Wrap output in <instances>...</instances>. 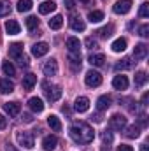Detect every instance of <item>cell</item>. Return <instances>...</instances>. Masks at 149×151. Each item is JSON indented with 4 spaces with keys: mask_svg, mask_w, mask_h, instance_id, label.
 Returning a JSON list of instances; mask_svg holds the SVG:
<instances>
[{
    "mask_svg": "<svg viewBox=\"0 0 149 151\" xmlns=\"http://www.w3.org/2000/svg\"><path fill=\"white\" fill-rule=\"evenodd\" d=\"M69 134H70L72 141L77 142V144H90V142H93V139H95L93 128H91L88 123H84V121H75L74 125L70 127Z\"/></svg>",
    "mask_w": 149,
    "mask_h": 151,
    "instance_id": "1",
    "label": "cell"
},
{
    "mask_svg": "<svg viewBox=\"0 0 149 151\" xmlns=\"http://www.w3.org/2000/svg\"><path fill=\"white\" fill-rule=\"evenodd\" d=\"M42 88H44V95H46L47 100H51V102L60 100V97H62V88L60 86H49L47 83H44Z\"/></svg>",
    "mask_w": 149,
    "mask_h": 151,
    "instance_id": "2",
    "label": "cell"
},
{
    "mask_svg": "<svg viewBox=\"0 0 149 151\" xmlns=\"http://www.w3.org/2000/svg\"><path fill=\"white\" fill-rule=\"evenodd\" d=\"M16 139H18L19 146H23L27 150H32L34 148V134L32 132H18Z\"/></svg>",
    "mask_w": 149,
    "mask_h": 151,
    "instance_id": "3",
    "label": "cell"
},
{
    "mask_svg": "<svg viewBox=\"0 0 149 151\" xmlns=\"http://www.w3.org/2000/svg\"><path fill=\"white\" fill-rule=\"evenodd\" d=\"M84 83L90 88H97V86L102 84V74L97 72V70H90V72H86V76H84Z\"/></svg>",
    "mask_w": 149,
    "mask_h": 151,
    "instance_id": "4",
    "label": "cell"
},
{
    "mask_svg": "<svg viewBox=\"0 0 149 151\" xmlns=\"http://www.w3.org/2000/svg\"><path fill=\"white\" fill-rule=\"evenodd\" d=\"M109 127H111L112 130H123L126 127V118L123 114H114L109 119Z\"/></svg>",
    "mask_w": 149,
    "mask_h": 151,
    "instance_id": "5",
    "label": "cell"
},
{
    "mask_svg": "<svg viewBox=\"0 0 149 151\" xmlns=\"http://www.w3.org/2000/svg\"><path fill=\"white\" fill-rule=\"evenodd\" d=\"M112 9H114L116 14H126L132 9V0H117Z\"/></svg>",
    "mask_w": 149,
    "mask_h": 151,
    "instance_id": "6",
    "label": "cell"
},
{
    "mask_svg": "<svg viewBox=\"0 0 149 151\" xmlns=\"http://www.w3.org/2000/svg\"><path fill=\"white\" fill-rule=\"evenodd\" d=\"M47 51H49V44H47V42H37V44L32 46V55L37 56V58L47 55Z\"/></svg>",
    "mask_w": 149,
    "mask_h": 151,
    "instance_id": "7",
    "label": "cell"
},
{
    "mask_svg": "<svg viewBox=\"0 0 149 151\" xmlns=\"http://www.w3.org/2000/svg\"><path fill=\"white\" fill-rule=\"evenodd\" d=\"M74 109L77 113H86L88 109H90V100H88V97H77L74 102Z\"/></svg>",
    "mask_w": 149,
    "mask_h": 151,
    "instance_id": "8",
    "label": "cell"
},
{
    "mask_svg": "<svg viewBox=\"0 0 149 151\" xmlns=\"http://www.w3.org/2000/svg\"><path fill=\"white\" fill-rule=\"evenodd\" d=\"M42 70H44V74L46 76H56V72H58V62H56L54 58L47 60V62L44 63Z\"/></svg>",
    "mask_w": 149,
    "mask_h": 151,
    "instance_id": "9",
    "label": "cell"
},
{
    "mask_svg": "<svg viewBox=\"0 0 149 151\" xmlns=\"http://www.w3.org/2000/svg\"><path fill=\"white\" fill-rule=\"evenodd\" d=\"M112 86L116 88V90H119V91H123V90H126L128 88V77L126 76H116L114 79H112Z\"/></svg>",
    "mask_w": 149,
    "mask_h": 151,
    "instance_id": "10",
    "label": "cell"
},
{
    "mask_svg": "<svg viewBox=\"0 0 149 151\" xmlns=\"http://www.w3.org/2000/svg\"><path fill=\"white\" fill-rule=\"evenodd\" d=\"M4 111L9 114V116L14 118V116H18V114L21 113V106L18 102H5L4 104Z\"/></svg>",
    "mask_w": 149,
    "mask_h": 151,
    "instance_id": "11",
    "label": "cell"
},
{
    "mask_svg": "<svg viewBox=\"0 0 149 151\" xmlns=\"http://www.w3.org/2000/svg\"><path fill=\"white\" fill-rule=\"evenodd\" d=\"M19 23L18 21H14V19H7L5 21V32L9 34V35H18L19 34Z\"/></svg>",
    "mask_w": 149,
    "mask_h": 151,
    "instance_id": "12",
    "label": "cell"
},
{
    "mask_svg": "<svg viewBox=\"0 0 149 151\" xmlns=\"http://www.w3.org/2000/svg\"><path fill=\"white\" fill-rule=\"evenodd\" d=\"M21 55H23V44L14 42V44H11V46H9V56H11V58L18 60Z\"/></svg>",
    "mask_w": 149,
    "mask_h": 151,
    "instance_id": "13",
    "label": "cell"
},
{
    "mask_svg": "<svg viewBox=\"0 0 149 151\" xmlns=\"http://www.w3.org/2000/svg\"><path fill=\"white\" fill-rule=\"evenodd\" d=\"M56 144H58V139H56L54 135H46L44 141H42V148L46 151H53L56 148Z\"/></svg>",
    "mask_w": 149,
    "mask_h": 151,
    "instance_id": "14",
    "label": "cell"
},
{
    "mask_svg": "<svg viewBox=\"0 0 149 151\" xmlns=\"http://www.w3.org/2000/svg\"><path fill=\"white\" fill-rule=\"evenodd\" d=\"M67 49L69 53H77L79 55V49H81V42L77 37H69L67 39Z\"/></svg>",
    "mask_w": 149,
    "mask_h": 151,
    "instance_id": "15",
    "label": "cell"
},
{
    "mask_svg": "<svg viewBox=\"0 0 149 151\" xmlns=\"http://www.w3.org/2000/svg\"><path fill=\"white\" fill-rule=\"evenodd\" d=\"M28 107H30L34 113H42V111H44V104H42V100L37 99V97H32V99L28 100Z\"/></svg>",
    "mask_w": 149,
    "mask_h": 151,
    "instance_id": "16",
    "label": "cell"
},
{
    "mask_svg": "<svg viewBox=\"0 0 149 151\" xmlns=\"http://www.w3.org/2000/svg\"><path fill=\"white\" fill-rule=\"evenodd\" d=\"M35 83H37V76L35 74H27L23 77V88H25V91L32 90V88L35 86Z\"/></svg>",
    "mask_w": 149,
    "mask_h": 151,
    "instance_id": "17",
    "label": "cell"
},
{
    "mask_svg": "<svg viewBox=\"0 0 149 151\" xmlns=\"http://www.w3.org/2000/svg\"><path fill=\"white\" fill-rule=\"evenodd\" d=\"M146 55H148V46L146 44H137L135 49H133V58L142 60V58H146Z\"/></svg>",
    "mask_w": 149,
    "mask_h": 151,
    "instance_id": "18",
    "label": "cell"
},
{
    "mask_svg": "<svg viewBox=\"0 0 149 151\" xmlns=\"http://www.w3.org/2000/svg\"><path fill=\"white\" fill-rule=\"evenodd\" d=\"M111 107V97L109 95H102L98 100H97V109L98 111H107Z\"/></svg>",
    "mask_w": 149,
    "mask_h": 151,
    "instance_id": "19",
    "label": "cell"
},
{
    "mask_svg": "<svg viewBox=\"0 0 149 151\" xmlns=\"http://www.w3.org/2000/svg\"><path fill=\"white\" fill-rule=\"evenodd\" d=\"M14 91V83L9 79H0V93H12Z\"/></svg>",
    "mask_w": 149,
    "mask_h": 151,
    "instance_id": "20",
    "label": "cell"
},
{
    "mask_svg": "<svg viewBox=\"0 0 149 151\" xmlns=\"http://www.w3.org/2000/svg\"><path fill=\"white\" fill-rule=\"evenodd\" d=\"M47 125H49L54 132H60V130H62V121H60V118L54 116V114L47 116Z\"/></svg>",
    "mask_w": 149,
    "mask_h": 151,
    "instance_id": "21",
    "label": "cell"
},
{
    "mask_svg": "<svg viewBox=\"0 0 149 151\" xmlns=\"http://www.w3.org/2000/svg\"><path fill=\"white\" fill-rule=\"evenodd\" d=\"M70 27H72V30H75V32H82V30L86 28L84 21H82L79 16H72V19H70Z\"/></svg>",
    "mask_w": 149,
    "mask_h": 151,
    "instance_id": "22",
    "label": "cell"
},
{
    "mask_svg": "<svg viewBox=\"0 0 149 151\" xmlns=\"http://www.w3.org/2000/svg\"><path fill=\"white\" fill-rule=\"evenodd\" d=\"M111 47H112L114 53H121V51H125V49H126V39H123V37L116 39V40L112 42Z\"/></svg>",
    "mask_w": 149,
    "mask_h": 151,
    "instance_id": "23",
    "label": "cell"
},
{
    "mask_svg": "<svg viewBox=\"0 0 149 151\" xmlns=\"http://www.w3.org/2000/svg\"><path fill=\"white\" fill-rule=\"evenodd\" d=\"M56 9V4L51 0V2H44V4H40L39 5V12L40 14H49V12H53Z\"/></svg>",
    "mask_w": 149,
    "mask_h": 151,
    "instance_id": "24",
    "label": "cell"
},
{
    "mask_svg": "<svg viewBox=\"0 0 149 151\" xmlns=\"http://www.w3.org/2000/svg\"><path fill=\"white\" fill-rule=\"evenodd\" d=\"M88 62H90L93 67H102V65L105 63V56L100 55V53H98V55H91V56L88 58Z\"/></svg>",
    "mask_w": 149,
    "mask_h": 151,
    "instance_id": "25",
    "label": "cell"
},
{
    "mask_svg": "<svg viewBox=\"0 0 149 151\" xmlns=\"http://www.w3.org/2000/svg\"><path fill=\"white\" fill-rule=\"evenodd\" d=\"M125 135H126L128 139H137V137L140 135V127H139V125H130V127L126 128Z\"/></svg>",
    "mask_w": 149,
    "mask_h": 151,
    "instance_id": "26",
    "label": "cell"
},
{
    "mask_svg": "<svg viewBox=\"0 0 149 151\" xmlns=\"http://www.w3.org/2000/svg\"><path fill=\"white\" fill-rule=\"evenodd\" d=\"M69 62H70L72 70H79V69H81V55L70 53V55H69Z\"/></svg>",
    "mask_w": 149,
    "mask_h": 151,
    "instance_id": "27",
    "label": "cell"
},
{
    "mask_svg": "<svg viewBox=\"0 0 149 151\" xmlns=\"http://www.w3.org/2000/svg\"><path fill=\"white\" fill-rule=\"evenodd\" d=\"M62 25H63V16H60V14H56L54 18L49 19V28L51 30H60Z\"/></svg>",
    "mask_w": 149,
    "mask_h": 151,
    "instance_id": "28",
    "label": "cell"
},
{
    "mask_svg": "<svg viewBox=\"0 0 149 151\" xmlns=\"http://www.w3.org/2000/svg\"><path fill=\"white\" fill-rule=\"evenodd\" d=\"M25 23H27V28H28L30 32H34V30L39 28V19L35 16H28V18L25 19Z\"/></svg>",
    "mask_w": 149,
    "mask_h": 151,
    "instance_id": "29",
    "label": "cell"
},
{
    "mask_svg": "<svg viewBox=\"0 0 149 151\" xmlns=\"http://www.w3.org/2000/svg\"><path fill=\"white\" fill-rule=\"evenodd\" d=\"M88 19H90L91 23H100V21L104 19V12H102V11H91V12L88 14Z\"/></svg>",
    "mask_w": 149,
    "mask_h": 151,
    "instance_id": "30",
    "label": "cell"
},
{
    "mask_svg": "<svg viewBox=\"0 0 149 151\" xmlns=\"http://www.w3.org/2000/svg\"><path fill=\"white\" fill-rule=\"evenodd\" d=\"M133 62L130 58H123L119 63H116V70H126V69H132Z\"/></svg>",
    "mask_w": 149,
    "mask_h": 151,
    "instance_id": "31",
    "label": "cell"
},
{
    "mask_svg": "<svg viewBox=\"0 0 149 151\" xmlns=\"http://www.w3.org/2000/svg\"><path fill=\"white\" fill-rule=\"evenodd\" d=\"M146 81H148V74H146V72H142V70H140V72H137V74H135V86H137V88L144 86V84H146Z\"/></svg>",
    "mask_w": 149,
    "mask_h": 151,
    "instance_id": "32",
    "label": "cell"
},
{
    "mask_svg": "<svg viewBox=\"0 0 149 151\" xmlns=\"http://www.w3.org/2000/svg\"><path fill=\"white\" fill-rule=\"evenodd\" d=\"M32 9V0H19L18 2V11L19 12H28Z\"/></svg>",
    "mask_w": 149,
    "mask_h": 151,
    "instance_id": "33",
    "label": "cell"
},
{
    "mask_svg": "<svg viewBox=\"0 0 149 151\" xmlns=\"http://www.w3.org/2000/svg\"><path fill=\"white\" fill-rule=\"evenodd\" d=\"M11 2L9 0H0V16H7L11 12Z\"/></svg>",
    "mask_w": 149,
    "mask_h": 151,
    "instance_id": "34",
    "label": "cell"
},
{
    "mask_svg": "<svg viewBox=\"0 0 149 151\" xmlns=\"http://www.w3.org/2000/svg\"><path fill=\"white\" fill-rule=\"evenodd\" d=\"M112 32H114V27H112V25H109V27H104V28H100L97 34H98L102 39H107V37H111V35H112Z\"/></svg>",
    "mask_w": 149,
    "mask_h": 151,
    "instance_id": "35",
    "label": "cell"
},
{
    "mask_svg": "<svg viewBox=\"0 0 149 151\" xmlns=\"http://www.w3.org/2000/svg\"><path fill=\"white\" fill-rule=\"evenodd\" d=\"M2 69H4V72H5L7 76H14L16 74V69H14V65H12L11 62H4Z\"/></svg>",
    "mask_w": 149,
    "mask_h": 151,
    "instance_id": "36",
    "label": "cell"
},
{
    "mask_svg": "<svg viewBox=\"0 0 149 151\" xmlns=\"http://www.w3.org/2000/svg\"><path fill=\"white\" fill-rule=\"evenodd\" d=\"M139 16H140V18H148V16H149V4H148V2H144V4L140 5Z\"/></svg>",
    "mask_w": 149,
    "mask_h": 151,
    "instance_id": "37",
    "label": "cell"
},
{
    "mask_svg": "<svg viewBox=\"0 0 149 151\" xmlns=\"http://www.w3.org/2000/svg\"><path fill=\"white\" fill-rule=\"evenodd\" d=\"M139 35L140 37H149V25H142L139 28Z\"/></svg>",
    "mask_w": 149,
    "mask_h": 151,
    "instance_id": "38",
    "label": "cell"
},
{
    "mask_svg": "<svg viewBox=\"0 0 149 151\" xmlns=\"http://www.w3.org/2000/svg\"><path fill=\"white\" fill-rule=\"evenodd\" d=\"M102 141H104V142H107V144H111V142H112V134L105 130V132L102 134Z\"/></svg>",
    "mask_w": 149,
    "mask_h": 151,
    "instance_id": "39",
    "label": "cell"
},
{
    "mask_svg": "<svg viewBox=\"0 0 149 151\" xmlns=\"http://www.w3.org/2000/svg\"><path fill=\"white\" fill-rule=\"evenodd\" d=\"M86 46H88V49H95L98 44H97V40H95V39L88 37V39H86Z\"/></svg>",
    "mask_w": 149,
    "mask_h": 151,
    "instance_id": "40",
    "label": "cell"
},
{
    "mask_svg": "<svg viewBox=\"0 0 149 151\" xmlns=\"http://www.w3.org/2000/svg\"><path fill=\"white\" fill-rule=\"evenodd\" d=\"M18 63H19L21 67H28V58L25 56V53H23V55H21V56L18 58Z\"/></svg>",
    "mask_w": 149,
    "mask_h": 151,
    "instance_id": "41",
    "label": "cell"
},
{
    "mask_svg": "<svg viewBox=\"0 0 149 151\" xmlns=\"http://www.w3.org/2000/svg\"><path fill=\"white\" fill-rule=\"evenodd\" d=\"M139 123H140V127H146L148 125V116L146 114H140L139 116Z\"/></svg>",
    "mask_w": 149,
    "mask_h": 151,
    "instance_id": "42",
    "label": "cell"
},
{
    "mask_svg": "<svg viewBox=\"0 0 149 151\" xmlns=\"http://www.w3.org/2000/svg\"><path fill=\"white\" fill-rule=\"evenodd\" d=\"M117 151H133V148L128 146V144H119L117 146Z\"/></svg>",
    "mask_w": 149,
    "mask_h": 151,
    "instance_id": "43",
    "label": "cell"
},
{
    "mask_svg": "<svg viewBox=\"0 0 149 151\" xmlns=\"http://www.w3.org/2000/svg\"><path fill=\"white\" fill-rule=\"evenodd\" d=\"M21 119H23L25 123H32V121H34V118H32V114H28V113H25V114H23V118H21Z\"/></svg>",
    "mask_w": 149,
    "mask_h": 151,
    "instance_id": "44",
    "label": "cell"
},
{
    "mask_svg": "<svg viewBox=\"0 0 149 151\" xmlns=\"http://www.w3.org/2000/svg\"><path fill=\"white\" fill-rule=\"evenodd\" d=\"M65 7L72 11V9L75 7V0H65Z\"/></svg>",
    "mask_w": 149,
    "mask_h": 151,
    "instance_id": "45",
    "label": "cell"
},
{
    "mask_svg": "<svg viewBox=\"0 0 149 151\" xmlns=\"http://www.w3.org/2000/svg\"><path fill=\"white\" fill-rule=\"evenodd\" d=\"M5 125H7V119L0 114V130H2V128H5Z\"/></svg>",
    "mask_w": 149,
    "mask_h": 151,
    "instance_id": "46",
    "label": "cell"
},
{
    "mask_svg": "<svg viewBox=\"0 0 149 151\" xmlns=\"http://www.w3.org/2000/svg\"><path fill=\"white\" fill-rule=\"evenodd\" d=\"M5 151H18V150H16L12 144H9V142H7V144H5Z\"/></svg>",
    "mask_w": 149,
    "mask_h": 151,
    "instance_id": "47",
    "label": "cell"
},
{
    "mask_svg": "<svg viewBox=\"0 0 149 151\" xmlns=\"http://www.w3.org/2000/svg\"><path fill=\"white\" fill-rule=\"evenodd\" d=\"M148 93H144V95H142V106H148Z\"/></svg>",
    "mask_w": 149,
    "mask_h": 151,
    "instance_id": "48",
    "label": "cell"
},
{
    "mask_svg": "<svg viewBox=\"0 0 149 151\" xmlns=\"http://www.w3.org/2000/svg\"><path fill=\"white\" fill-rule=\"evenodd\" d=\"M140 151H148V144H142L140 146Z\"/></svg>",
    "mask_w": 149,
    "mask_h": 151,
    "instance_id": "49",
    "label": "cell"
}]
</instances>
